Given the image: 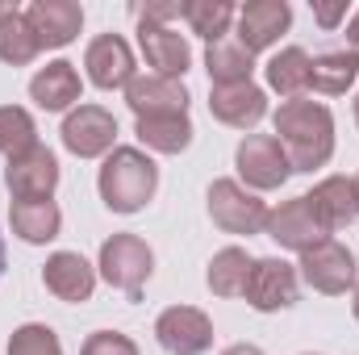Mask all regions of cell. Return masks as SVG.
<instances>
[{
    "label": "cell",
    "instance_id": "cell-1",
    "mask_svg": "<svg viewBox=\"0 0 359 355\" xmlns=\"http://www.w3.org/2000/svg\"><path fill=\"white\" fill-rule=\"evenodd\" d=\"M276 138L292 172H318L334 155V113L322 100H284L276 109Z\"/></svg>",
    "mask_w": 359,
    "mask_h": 355
},
{
    "label": "cell",
    "instance_id": "cell-2",
    "mask_svg": "<svg viewBox=\"0 0 359 355\" xmlns=\"http://www.w3.org/2000/svg\"><path fill=\"white\" fill-rule=\"evenodd\" d=\"M96 192L109 213H121V217L142 213L159 192V163L142 147H113L100 163Z\"/></svg>",
    "mask_w": 359,
    "mask_h": 355
},
{
    "label": "cell",
    "instance_id": "cell-3",
    "mask_svg": "<svg viewBox=\"0 0 359 355\" xmlns=\"http://www.w3.org/2000/svg\"><path fill=\"white\" fill-rule=\"evenodd\" d=\"M96 267L117 293H126V301H142V288H147V280L155 272V251L138 234H113V239L100 243Z\"/></svg>",
    "mask_w": 359,
    "mask_h": 355
},
{
    "label": "cell",
    "instance_id": "cell-4",
    "mask_svg": "<svg viewBox=\"0 0 359 355\" xmlns=\"http://www.w3.org/2000/svg\"><path fill=\"white\" fill-rule=\"evenodd\" d=\"M205 205H209V217L217 230L226 234H238V239H251V234H264L268 230V201H259V192L243 188L238 180H213L209 192H205Z\"/></svg>",
    "mask_w": 359,
    "mask_h": 355
},
{
    "label": "cell",
    "instance_id": "cell-5",
    "mask_svg": "<svg viewBox=\"0 0 359 355\" xmlns=\"http://www.w3.org/2000/svg\"><path fill=\"white\" fill-rule=\"evenodd\" d=\"M297 276H301L313 293L343 297V293H355L359 264H355V255H351L339 239H326V243H318V247H309V251L301 255Z\"/></svg>",
    "mask_w": 359,
    "mask_h": 355
},
{
    "label": "cell",
    "instance_id": "cell-6",
    "mask_svg": "<svg viewBox=\"0 0 359 355\" xmlns=\"http://www.w3.org/2000/svg\"><path fill=\"white\" fill-rule=\"evenodd\" d=\"M234 168H238V184L251 192H271L292 176L288 155L276 134H247L234 151Z\"/></svg>",
    "mask_w": 359,
    "mask_h": 355
},
{
    "label": "cell",
    "instance_id": "cell-7",
    "mask_svg": "<svg viewBox=\"0 0 359 355\" xmlns=\"http://www.w3.org/2000/svg\"><path fill=\"white\" fill-rule=\"evenodd\" d=\"M63 147L80 159H104L117 147V117L104 105H76L59 130Z\"/></svg>",
    "mask_w": 359,
    "mask_h": 355
},
{
    "label": "cell",
    "instance_id": "cell-8",
    "mask_svg": "<svg viewBox=\"0 0 359 355\" xmlns=\"http://www.w3.org/2000/svg\"><path fill=\"white\" fill-rule=\"evenodd\" d=\"M4 188L13 201H50L59 188V159L50 147L34 142L29 151L13 155L4 163Z\"/></svg>",
    "mask_w": 359,
    "mask_h": 355
},
{
    "label": "cell",
    "instance_id": "cell-9",
    "mask_svg": "<svg viewBox=\"0 0 359 355\" xmlns=\"http://www.w3.org/2000/svg\"><path fill=\"white\" fill-rule=\"evenodd\" d=\"M297 293H301V276H297V267L284 264V260H255L251 267V276H247V288H243V297H247V305L255 309V314H280V309H292L297 305Z\"/></svg>",
    "mask_w": 359,
    "mask_h": 355
},
{
    "label": "cell",
    "instance_id": "cell-10",
    "mask_svg": "<svg viewBox=\"0 0 359 355\" xmlns=\"http://www.w3.org/2000/svg\"><path fill=\"white\" fill-rule=\"evenodd\" d=\"M264 234H268L271 243H280L284 251H297V255H305L309 247H318V243L330 239V230H326L322 217L313 213L309 196H292V201L276 205L268 213V230H264Z\"/></svg>",
    "mask_w": 359,
    "mask_h": 355
},
{
    "label": "cell",
    "instance_id": "cell-11",
    "mask_svg": "<svg viewBox=\"0 0 359 355\" xmlns=\"http://www.w3.org/2000/svg\"><path fill=\"white\" fill-rule=\"evenodd\" d=\"M155 339L168 355H205L213 347V322L196 305H168L155 318Z\"/></svg>",
    "mask_w": 359,
    "mask_h": 355
},
{
    "label": "cell",
    "instance_id": "cell-12",
    "mask_svg": "<svg viewBox=\"0 0 359 355\" xmlns=\"http://www.w3.org/2000/svg\"><path fill=\"white\" fill-rule=\"evenodd\" d=\"M84 67H88V80L100 92H117L130 88V80L138 76L134 67V51L121 34H96L84 51Z\"/></svg>",
    "mask_w": 359,
    "mask_h": 355
},
{
    "label": "cell",
    "instance_id": "cell-13",
    "mask_svg": "<svg viewBox=\"0 0 359 355\" xmlns=\"http://www.w3.org/2000/svg\"><path fill=\"white\" fill-rule=\"evenodd\" d=\"M288 25H292V8L284 0H247L238 8L234 42L247 55H259V51H271L280 42V34H288Z\"/></svg>",
    "mask_w": 359,
    "mask_h": 355
},
{
    "label": "cell",
    "instance_id": "cell-14",
    "mask_svg": "<svg viewBox=\"0 0 359 355\" xmlns=\"http://www.w3.org/2000/svg\"><path fill=\"white\" fill-rule=\"evenodd\" d=\"M25 21L38 38L42 51H63L80 38L84 29V8L76 0H34L25 8Z\"/></svg>",
    "mask_w": 359,
    "mask_h": 355
},
{
    "label": "cell",
    "instance_id": "cell-15",
    "mask_svg": "<svg viewBox=\"0 0 359 355\" xmlns=\"http://www.w3.org/2000/svg\"><path fill=\"white\" fill-rule=\"evenodd\" d=\"M138 51H142L151 76H163V80H184V72L192 67V46L172 25L138 21Z\"/></svg>",
    "mask_w": 359,
    "mask_h": 355
},
{
    "label": "cell",
    "instance_id": "cell-16",
    "mask_svg": "<svg viewBox=\"0 0 359 355\" xmlns=\"http://www.w3.org/2000/svg\"><path fill=\"white\" fill-rule=\"evenodd\" d=\"M42 284L50 297H59L67 305H84L96 293V267L80 251H55L42 267Z\"/></svg>",
    "mask_w": 359,
    "mask_h": 355
},
{
    "label": "cell",
    "instance_id": "cell-17",
    "mask_svg": "<svg viewBox=\"0 0 359 355\" xmlns=\"http://www.w3.org/2000/svg\"><path fill=\"white\" fill-rule=\"evenodd\" d=\"M209 113L230 130H255L268 117V92L259 84H230L209 88Z\"/></svg>",
    "mask_w": 359,
    "mask_h": 355
},
{
    "label": "cell",
    "instance_id": "cell-18",
    "mask_svg": "<svg viewBox=\"0 0 359 355\" xmlns=\"http://www.w3.org/2000/svg\"><path fill=\"white\" fill-rule=\"evenodd\" d=\"M80 92H84L80 72L67 59H55V63L38 67V76L29 80V100L46 113H72L80 105Z\"/></svg>",
    "mask_w": 359,
    "mask_h": 355
},
{
    "label": "cell",
    "instance_id": "cell-19",
    "mask_svg": "<svg viewBox=\"0 0 359 355\" xmlns=\"http://www.w3.org/2000/svg\"><path fill=\"white\" fill-rule=\"evenodd\" d=\"M313 213L322 217V226L334 234L343 226H351L359 217V184L351 176H326L313 184V192H305Z\"/></svg>",
    "mask_w": 359,
    "mask_h": 355
},
{
    "label": "cell",
    "instance_id": "cell-20",
    "mask_svg": "<svg viewBox=\"0 0 359 355\" xmlns=\"http://www.w3.org/2000/svg\"><path fill=\"white\" fill-rule=\"evenodd\" d=\"M188 88L184 80H163V76H134L126 88V105L134 117H155V113H188Z\"/></svg>",
    "mask_w": 359,
    "mask_h": 355
},
{
    "label": "cell",
    "instance_id": "cell-21",
    "mask_svg": "<svg viewBox=\"0 0 359 355\" xmlns=\"http://www.w3.org/2000/svg\"><path fill=\"white\" fill-rule=\"evenodd\" d=\"M8 222H13V234L29 247H46L59 239L63 230V209L55 201H13L8 205Z\"/></svg>",
    "mask_w": 359,
    "mask_h": 355
},
{
    "label": "cell",
    "instance_id": "cell-22",
    "mask_svg": "<svg viewBox=\"0 0 359 355\" xmlns=\"http://www.w3.org/2000/svg\"><path fill=\"white\" fill-rule=\"evenodd\" d=\"M134 134L147 151L155 155H180L192 147V117L188 113H155V117H138L134 121Z\"/></svg>",
    "mask_w": 359,
    "mask_h": 355
},
{
    "label": "cell",
    "instance_id": "cell-23",
    "mask_svg": "<svg viewBox=\"0 0 359 355\" xmlns=\"http://www.w3.org/2000/svg\"><path fill=\"white\" fill-rule=\"evenodd\" d=\"M359 80V51H326V55H313V67H309V88L322 92V96H343L347 88H355Z\"/></svg>",
    "mask_w": 359,
    "mask_h": 355
},
{
    "label": "cell",
    "instance_id": "cell-24",
    "mask_svg": "<svg viewBox=\"0 0 359 355\" xmlns=\"http://www.w3.org/2000/svg\"><path fill=\"white\" fill-rule=\"evenodd\" d=\"M205 72H209V84H213V88L251 84L255 55H247L234 38H222V42H209V46H205Z\"/></svg>",
    "mask_w": 359,
    "mask_h": 355
},
{
    "label": "cell",
    "instance_id": "cell-25",
    "mask_svg": "<svg viewBox=\"0 0 359 355\" xmlns=\"http://www.w3.org/2000/svg\"><path fill=\"white\" fill-rule=\"evenodd\" d=\"M38 38L25 21V8H13V4H0V63L8 67H25L38 59Z\"/></svg>",
    "mask_w": 359,
    "mask_h": 355
},
{
    "label": "cell",
    "instance_id": "cell-26",
    "mask_svg": "<svg viewBox=\"0 0 359 355\" xmlns=\"http://www.w3.org/2000/svg\"><path fill=\"white\" fill-rule=\"evenodd\" d=\"M309 67H313V59L305 55V46H284V51H276L268 59V67H264L268 88L280 92L284 100H297L301 92L309 88Z\"/></svg>",
    "mask_w": 359,
    "mask_h": 355
},
{
    "label": "cell",
    "instance_id": "cell-27",
    "mask_svg": "<svg viewBox=\"0 0 359 355\" xmlns=\"http://www.w3.org/2000/svg\"><path fill=\"white\" fill-rule=\"evenodd\" d=\"M251 267H255V260L243 247H222L205 267V284H209L213 297H243Z\"/></svg>",
    "mask_w": 359,
    "mask_h": 355
},
{
    "label": "cell",
    "instance_id": "cell-28",
    "mask_svg": "<svg viewBox=\"0 0 359 355\" xmlns=\"http://www.w3.org/2000/svg\"><path fill=\"white\" fill-rule=\"evenodd\" d=\"M184 21L196 38L222 42L230 34V25L238 21V8L230 0H184Z\"/></svg>",
    "mask_w": 359,
    "mask_h": 355
},
{
    "label": "cell",
    "instance_id": "cell-29",
    "mask_svg": "<svg viewBox=\"0 0 359 355\" xmlns=\"http://www.w3.org/2000/svg\"><path fill=\"white\" fill-rule=\"evenodd\" d=\"M38 142V126L29 117V109L21 105H0V155L13 159L21 151H29Z\"/></svg>",
    "mask_w": 359,
    "mask_h": 355
},
{
    "label": "cell",
    "instance_id": "cell-30",
    "mask_svg": "<svg viewBox=\"0 0 359 355\" xmlns=\"http://www.w3.org/2000/svg\"><path fill=\"white\" fill-rule=\"evenodd\" d=\"M8 355H63V343L46 322H25L8 335Z\"/></svg>",
    "mask_w": 359,
    "mask_h": 355
},
{
    "label": "cell",
    "instance_id": "cell-31",
    "mask_svg": "<svg viewBox=\"0 0 359 355\" xmlns=\"http://www.w3.org/2000/svg\"><path fill=\"white\" fill-rule=\"evenodd\" d=\"M80 355H138V343L121 330H96L84 339Z\"/></svg>",
    "mask_w": 359,
    "mask_h": 355
},
{
    "label": "cell",
    "instance_id": "cell-32",
    "mask_svg": "<svg viewBox=\"0 0 359 355\" xmlns=\"http://www.w3.org/2000/svg\"><path fill=\"white\" fill-rule=\"evenodd\" d=\"M134 17L147 21V25H172L184 17V0H147V4H134Z\"/></svg>",
    "mask_w": 359,
    "mask_h": 355
},
{
    "label": "cell",
    "instance_id": "cell-33",
    "mask_svg": "<svg viewBox=\"0 0 359 355\" xmlns=\"http://www.w3.org/2000/svg\"><path fill=\"white\" fill-rule=\"evenodd\" d=\"M343 17H347V0H334V4H313V21H318V25H326V29H334Z\"/></svg>",
    "mask_w": 359,
    "mask_h": 355
},
{
    "label": "cell",
    "instance_id": "cell-34",
    "mask_svg": "<svg viewBox=\"0 0 359 355\" xmlns=\"http://www.w3.org/2000/svg\"><path fill=\"white\" fill-rule=\"evenodd\" d=\"M222 355H264V351H259L255 343H234V347H226Z\"/></svg>",
    "mask_w": 359,
    "mask_h": 355
},
{
    "label": "cell",
    "instance_id": "cell-35",
    "mask_svg": "<svg viewBox=\"0 0 359 355\" xmlns=\"http://www.w3.org/2000/svg\"><path fill=\"white\" fill-rule=\"evenodd\" d=\"M347 42H351V46L359 51V8H355V17L347 21Z\"/></svg>",
    "mask_w": 359,
    "mask_h": 355
},
{
    "label": "cell",
    "instance_id": "cell-36",
    "mask_svg": "<svg viewBox=\"0 0 359 355\" xmlns=\"http://www.w3.org/2000/svg\"><path fill=\"white\" fill-rule=\"evenodd\" d=\"M351 314H355V322H359V284H355V301H351Z\"/></svg>",
    "mask_w": 359,
    "mask_h": 355
},
{
    "label": "cell",
    "instance_id": "cell-37",
    "mask_svg": "<svg viewBox=\"0 0 359 355\" xmlns=\"http://www.w3.org/2000/svg\"><path fill=\"white\" fill-rule=\"evenodd\" d=\"M0 276H4V239H0Z\"/></svg>",
    "mask_w": 359,
    "mask_h": 355
},
{
    "label": "cell",
    "instance_id": "cell-38",
    "mask_svg": "<svg viewBox=\"0 0 359 355\" xmlns=\"http://www.w3.org/2000/svg\"><path fill=\"white\" fill-rule=\"evenodd\" d=\"M355 126H359V96H355Z\"/></svg>",
    "mask_w": 359,
    "mask_h": 355
},
{
    "label": "cell",
    "instance_id": "cell-39",
    "mask_svg": "<svg viewBox=\"0 0 359 355\" xmlns=\"http://www.w3.org/2000/svg\"><path fill=\"white\" fill-rule=\"evenodd\" d=\"M355 264H359V255H355Z\"/></svg>",
    "mask_w": 359,
    "mask_h": 355
},
{
    "label": "cell",
    "instance_id": "cell-40",
    "mask_svg": "<svg viewBox=\"0 0 359 355\" xmlns=\"http://www.w3.org/2000/svg\"><path fill=\"white\" fill-rule=\"evenodd\" d=\"M305 355H313V351H305Z\"/></svg>",
    "mask_w": 359,
    "mask_h": 355
},
{
    "label": "cell",
    "instance_id": "cell-41",
    "mask_svg": "<svg viewBox=\"0 0 359 355\" xmlns=\"http://www.w3.org/2000/svg\"><path fill=\"white\" fill-rule=\"evenodd\" d=\"M355 184H359V176H355Z\"/></svg>",
    "mask_w": 359,
    "mask_h": 355
}]
</instances>
